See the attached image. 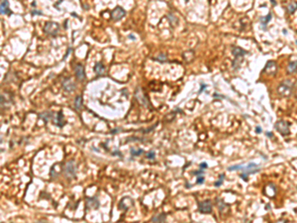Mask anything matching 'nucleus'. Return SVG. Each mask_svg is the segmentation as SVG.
Returning <instances> with one entry per match:
<instances>
[{"instance_id":"nucleus-1","label":"nucleus","mask_w":297,"mask_h":223,"mask_svg":"<svg viewBox=\"0 0 297 223\" xmlns=\"http://www.w3.org/2000/svg\"><path fill=\"white\" fill-rule=\"evenodd\" d=\"M293 87H294L293 81H289V79H285V81H283L281 84L277 86V93H278L279 96L287 97V96L291 95V93L293 91Z\"/></svg>"},{"instance_id":"nucleus-2","label":"nucleus","mask_w":297,"mask_h":223,"mask_svg":"<svg viewBox=\"0 0 297 223\" xmlns=\"http://www.w3.org/2000/svg\"><path fill=\"white\" fill-rule=\"evenodd\" d=\"M64 176L67 179H74L75 178V164L74 162L70 160L65 164V167L64 169Z\"/></svg>"},{"instance_id":"nucleus-3","label":"nucleus","mask_w":297,"mask_h":223,"mask_svg":"<svg viewBox=\"0 0 297 223\" xmlns=\"http://www.w3.org/2000/svg\"><path fill=\"white\" fill-rule=\"evenodd\" d=\"M274 128L277 132H279L281 135H288L289 134V123L286 121H278L274 124Z\"/></svg>"},{"instance_id":"nucleus-4","label":"nucleus","mask_w":297,"mask_h":223,"mask_svg":"<svg viewBox=\"0 0 297 223\" xmlns=\"http://www.w3.org/2000/svg\"><path fill=\"white\" fill-rule=\"evenodd\" d=\"M59 29V25L56 22H47L44 27V31L47 33V34L56 36Z\"/></svg>"},{"instance_id":"nucleus-5","label":"nucleus","mask_w":297,"mask_h":223,"mask_svg":"<svg viewBox=\"0 0 297 223\" xmlns=\"http://www.w3.org/2000/svg\"><path fill=\"white\" fill-rule=\"evenodd\" d=\"M198 210L201 213H210L212 211V203L209 199L198 203Z\"/></svg>"},{"instance_id":"nucleus-6","label":"nucleus","mask_w":297,"mask_h":223,"mask_svg":"<svg viewBox=\"0 0 297 223\" xmlns=\"http://www.w3.org/2000/svg\"><path fill=\"white\" fill-rule=\"evenodd\" d=\"M241 171H243L245 175H250V174H255V173L259 172L260 171V167L257 165L254 164V163H250V164L248 165L247 167H244V166H242V168H241Z\"/></svg>"},{"instance_id":"nucleus-7","label":"nucleus","mask_w":297,"mask_h":223,"mask_svg":"<svg viewBox=\"0 0 297 223\" xmlns=\"http://www.w3.org/2000/svg\"><path fill=\"white\" fill-rule=\"evenodd\" d=\"M125 14H126L125 10L122 7H120V6H117V7L111 12V17L114 21H119V20L124 17Z\"/></svg>"},{"instance_id":"nucleus-8","label":"nucleus","mask_w":297,"mask_h":223,"mask_svg":"<svg viewBox=\"0 0 297 223\" xmlns=\"http://www.w3.org/2000/svg\"><path fill=\"white\" fill-rule=\"evenodd\" d=\"M246 53H247L246 51H244V50H242L241 48H238V47L237 48H234L233 49V54H234V56L236 57V61H235V63H233V66L237 65V64H240V63L243 61V57H244V55L246 54Z\"/></svg>"},{"instance_id":"nucleus-9","label":"nucleus","mask_w":297,"mask_h":223,"mask_svg":"<svg viewBox=\"0 0 297 223\" xmlns=\"http://www.w3.org/2000/svg\"><path fill=\"white\" fill-rule=\"evenodd\" d=\"M277 71V66H276V64L274 62H272V61H269V62H267L266 63V68H265V74L266 75H275V72Z\"/></svg>"},{"instance_id":"nucleus-10","label":"nucleus","mask_w":297,"mask_h":223,"mask_svg":"<svg viewBox=\"0 0 297 223\" xmlns=\"http://www.w3.org/2000/svg\"><path fill=\"white\" fill-rule=\"evenodd\" d=\"M135 96H136L137 100L140 102L142 105L145 106V107H148V102L147 100V98L144 96L143 93H142V90H141L140 88H137L136 89V92H135Z\"/></svg>"},{"instance_id":"nucleus-11","label":"nucleus","mask_w":297,"mask_h":223,"mask_svg":"<svg viewBox=\"0 0 297 223\" xmlns=\"http://www.w3.org/2000/svg\"><path fill=\"white\" fill-rule=\"evenodd\" d=\"M75 76H76L77 79H79V81H83L85 78L84 69H83V66H82V65H80V64L76 65V66H75Z\"/></svg>"},{"instance_id":"nucleus-12","label":"nucleus","mask_w":297,"mask_h":223,"mask_svg":"<svg viewBox=\"0 0 297 223\" xmlns=\"http://www.w3.org/2000/svg\"><path fill=\"white\" fill-rule=\"evenodd\" d=\"M86 206L88 208L97 209L99 207V201L96 199V197H87Z\"/></svg>"},{"instance_id":"nucleus-13","label":"nucleus","mask_w":297,"mask_h":223,"mask_svg":"<svg viewBox=\"0 0 297 223\" xmlns=\"http://www.w3.org/2000/svg\"><path fill=\"white\" fill-rule=\"evenodd\" d=\"M62 86H64V90L68 91V92H71L74 89V84L69 78L64 79V82H62Z\"/></svg>"},{"instance_id":"nucleus-14","label":"nucleus","mask_w":297,"mask_h":223,"mask_svg":"<svg viewBox=\"0 0 297 223\" xmlns=\"http://www.w3.org/2000/svg\"><path fill=\"white\" fill-rule=\"evenodd\" d=\"M296 69H297V61L289 62L288 66H287V72H288V74H294Z\"/></svg>"},{"instance_id":"nucleus-15","label":"nucleus","mask_w":297,"mask_h":223,"mask_svg":"<svg viewBox=\"0 0 297 223\" xmlns=\"http://www.w3.org/2000/svg\"><path fill=\"white\" fill-rule=\"evenodd\" d=\"M1 14H11V11L9 10L8 1H2L1 2Z\"/></svg>"},{"instance_id":"nucleus-16","label":"nucleus","mask_w":297,"mask_h":223,"mask_svg":"<svg viewBox=\"0 0 297 223\" xmlns=\"http://www.w3.org/2000/svg\"><path fill=\"white\" fill-rule=\"evenodd\" d=\"M62 117H64V115H62V112L59 111L58 114H57V117L55 118L56 125L58 126V127H62V126H64V123L62 122Z\"/></svg>"},{"instance_id":"nucleus-17","label":"nucleus","mask_w":297,"mask_h":223,"mask_svg":"<svg viewBox=\"0 0 297 223\" xmlns=\"http://www.w3.org/2000/svg\"><path fill=\"white\" fill-rule=\"evenodd\" d=\"M164 218H166V215H164V213L158 214V215H154V217L152 218V221H153L154 223H161L164 220Z\"/></svg>"},{"instance_id":"nucleus-18","label":"nucleus","mask_w":297,"mask_h":223,"mask_svg":"<svg viewBox=\"0 0 297 223\" xmlns=\"http://www.w3.org/2000/svg\"><path fill=\"white\" fill-rule=\"evenodd\" d=\"M81 106H82V98L80 95H78L74 99V107H75V109L79 110V109L81 108Z\"/></svg>"},{"instance_id":"nucleus-19","label":"nucleus","mask_w":297,"mask_h":223,"mask_svg":"<svg viewBox=\"0 0 297 223\" xmlns=\"http://www.w3.org/2000/svg\"><path fill=\"white\" fill-rule=\"evenodd\" d=\"M270 19H272V14H270V13H269L268 15L266 16V18H265V17H262V18H260V23H262V29H263V30H265V29L266 28V24H267V22H268Z\"/></svg>"},{"instance_id":"nucleus-20","label":"nucleus","mask_w":297,"mask_h":223,"mask_svg":"<svg viewBox=\"0 0 297 223\" xmlns=\"http://www.w3.org/2000/svg\"><path fill=\"white\" fill-rule=\"evenodd\" d=\"M103 69H104V68H103V66H102L101 63H98V64H96V66H94V71L98 75H101L102 72H103Z\"/></svg>"},{"instance_id":"nucleus-21","label":"nucleus","mask_w":297,"mask_h":223,"mask_svg":"<svg viewBox=\"0 0 297 223\" xmlns=\"http://www.w3.org/2000/svg\"><path fill=\"white\" fill-rule=\"evenodd\" d=\"M297 9V3L296 2H293V3H290V4L287 6V11L289 13H293L295 12V10Z\"/></svg>"},{"instance_id":"nucleus-22","label":"nucleus","mask_w":297,"mask_h":223,"mask_svg":"<svg viewBox=\"0 0 297 223\" xmlns=\"http://www.w3.org/2000/svg\"><path fill=\"white\" fill-rule=\"evenodd\" d=\"M217 203H218V207H219L221 212H223V208L224 207H225V208L228 207V205H226L225 203H224V201H222L221 199H217Z\"/></svg>"},{"instance_id":"nucleus-23","label":"nucleus","mask_w":297,"mask_h":223,"mask_svg":"<svg viewBox=\"0 0 297 223\" xmlns=\"http://www.w3.org/2000/svg\"><path fill=\"white\" fill-rule=\"evenodd\" d=\"M142 153H143V150H142V149H139V150H135L134 148L131 149V154H132V156H140Z\"/></svg>"},{"instance_id":"nucleus-24","label":"nucleus","mask_w":297,"mask_h":223,"mask_svg":"<svg viewBox=\"0 0 297 223\" xmlns=\"http://www.w3.org/2000/svg\"><path fill=\"white\" fill-rule=\"evenodd\" d=\"M196 178H197V181H196V184L197 185H202L203 182H204V181H205V179H204V177H203L202 175H201V176H197Z\"/></svg>"},{"instance_id":"nucleus-25","label":"nucleus","mask_w":297,"mask_h":223,"mask_svg":"<svg viewBox=\"0 0 297 223\" xmlns=\"http://www.w3.org/2000/svg\"><path fill=\"white\" fill-rule=\"evenodd\" d=\"M223 179H224V175L222 174V175L220 176V179H219V181H217V182H215V185H215L216 188H217V186H220L221 185H222V182H223Z\"/></svg>"},{"instance_id":"nucleus-26","label":"nucleus","mask_w":297,"mask_h":223,"mask_svg":"<svg viewBox=\"0 0 297 223\" xmlns=\"http://www.w3.org/2000/svg\"><path fill=\"white\" fill-rule=\"evenodd\" d=\"M154 156H156V154H154V151H150V152H148V154H147V158L152 160V159H154Z\"/></svg>"},{"instance_id":"nucleus-27","label":"nucleus","mask_w":297,"mask_h":223,"mask_svg":"<svg viewBox=\"0 0 297 223\" xmlns=\"http://www.w3.org/2000/svg\"><path fill=\"white\" fill-rule=\"evenodd\" d=\"M204 174V172L202 171V170H201L200 169V171H196V172H193V175L194 176H196V177H197V176H201V175H203Z\"/></svg>"},{"instance_id":"nucleus-28","label":"nucleus","mask_w":297,"mask_h":223,"mask_svg":"<svg viewBox=\"0 0 297 223\" xmlns=\"http://www.w3.org/2000/svg\"><path fill=\"white\" fill-rule=\"evenodd\" d=\"M207 168V164H206V163L205 162H204V163H201V164H200V169L201 170H204V169H206Z\"/></svg>"},{"instance_id":"nucleus-29","label":"nucleus","mask_w":297,"mask_h":223,"mask_svg":"<svg viewBox=\"0 0 297 223\" xmlns=\"http://www.w3.org/2000/svg\"><path fill=\"white\" fill-rule=\"evenodd\" d=\"M256 133H259V134H260V133H262V129H260V127H256Z\"/></svg>"},{"instance_id":"nucleus-30","label":"nucleus","mask_w":297,"mask_h":223,"mask_svg":"<svg viewBox=\"0 0 297 223\" xmlns=\"http://www.w3.org/2000/svg\"><path fill=\"white\" fill-rule=\"evenodd\" d=\"M32 14H42V12H40V11H32Z\"/></svg>"},{"instance_id":"nucleus-31","label":"nucleus","mask_w":297,"mask_h":223,"mask_svg":"<svg viewBox=\"0 0 297 223\" xmlns=\"http://www.w3.org/2000/svg\"><path fill=\"white\" fill-rule=\"evenodd\" d=\"M276 223H285V221L284 220H278Z\"/></svg>"},{"instance_id":"nucleus-32","label":"nucleus","mask_w":297,"mask_h":223,"mask_svg":"<svg viewBox=\"0 0 297 223\" xmlns=\"http://www.w3.org/2000/svg\"><path fill=\"white\" fill-rule=\"evenodd\" d=\"M266 134L268 135V137H272V133H269V132H268V133H266Z\"/></svg>"},{"instance_id":"nucleus-33","label":"nucleus","mask_w":297,"mask_h":223,"mask_svg":"<svg viewBox=\"0 0 297 223\" xmlns=\"http://www.w3.org/2000/svg\"><path fill=\"white\" fill-rule=\"evenodd\" d=\"M296 211H297V209H296Z\"/></svg>"},{"instance_id":"nucleus-34","label":"nucleus","mask_w":297,"mask_h":223,"mask_svg":"<svg viewBox=\"0 0 297 223\" xmlns=\"http://www.w3.org/2000/svg\"><path fill=\"white\" fill-rule=\"evenodd\" d=\"M296 43H297V41H296Z\"/></svg>"}]
</instances>
